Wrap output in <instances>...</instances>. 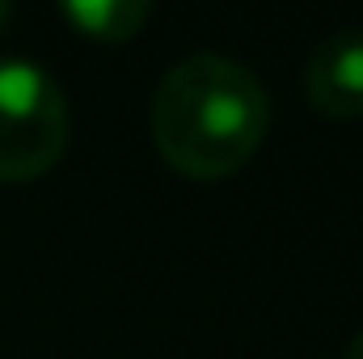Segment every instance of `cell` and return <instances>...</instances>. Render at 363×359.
Returning <instances> with one entry per match:
<instances>
[{"mask_svg": "<svg viewBox=\"0 0 363 359\" xmlns=\"http://www.w3.org/2000/svg\"><path fill=\"white\" fill-rule=\"evenodd\" d=\"M148 127L169 170L194 182H216L237 174L262 148L271 97L245 64L199 51L161 77Z\"/></svg>", "mask_w": 363, "mask_h": 359, "instance_id": "obj_1", "label": "cell"}, {"mask_svg": "<svg viewBox=\"0 0 363 359\" xmlns=\"http://www.w3.org/2000/svg\"><path fill=\"white\" fill-rule=\"evenodd\" d=\"M68 148V97L30 60H0V182H38Z\"/></svg>", "mask_w": 363, "mask_h": 359, "instance_id": "obj_2", "label": "cell"}, {"mask_svg": "<svg viewBox=\"0 0 363 359\" xmlns=\"http://www.w3.org/2000/svg\"><path fill=\"white\" fill-rule=\"evenodd\" d=\"M304 97L325 118H363V30H334L313 47Z\"/></svg>", "mask_w": 363, "mask_h": 359, "instance_id": "obj_3", "label": "cell"}, {"mask_svg": "<svg viewBox=\"0 0 363 359\" xmlns=\"http://www.w3.org/2000/svg\"><path fill=\"white\" fill-rule=\"evenodd\" d=\"M60 13L89 43H131L152 21L148 0H64Z\"/></svg>", "mask_w": 363, "mask_h": 359, "instance_id": "obj_4", "label": "cell"}, {"mask_svg": "<svg viewBox=\"0 0 363 359\" xmlns=\"http://www.w3.org/2000/svg\"><path fill=\"white\" fill-rule=\"evenodd\" d=\"M342 359H363V330L351 338V347H347V355H342Z\"/></svg>", "mask_w": 363, "mask_h": 359, "instance_id": "obj_5", "label": "cell"}, {"mask_svg": "<svg viewBox=\"0 0 363 359\" xmlns=\"http://www.w3.org/2000/svg\"><path fill=\"white\" fill-rule=\"evenodd\" d=\"M9 21H13V4H4V0H0V30H4Z\"/></svg>", "mask_w": 363, "mask_h": 359, "instance_id": "obj_6", "label": "cell"}]
</instances>
